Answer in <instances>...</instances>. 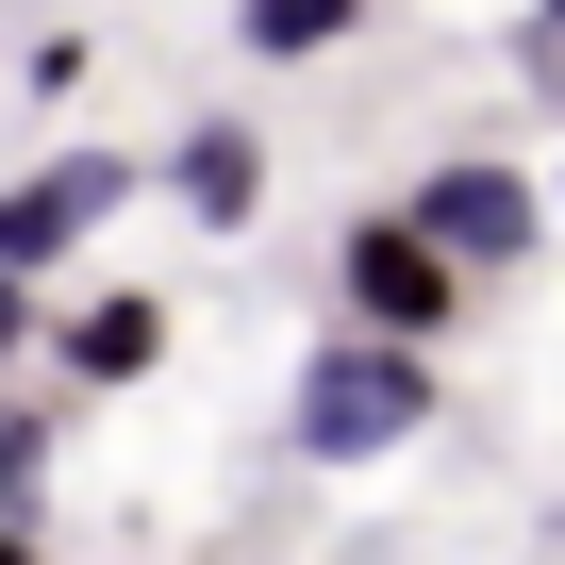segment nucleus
Instances as JSON below:
<instances>
[{
  "mask_svg": "<svg viewBox=\"0 0 565 565\" xmlns=\"http://www.w3.org/2000/svg\"><path fill=\"white\" fill-rule=\"evenodd\" d=\"M433 416H449V366L433 350H366V333H317L300 383H282V449L300 466H399Z\"/></svg>",
  "mask_w": 565,
  "mask_h": 565,
  "instance_id": "nucleus-1",
  "label": "nucleus"
},
{
  "mask_svg": "<svg viewBox=\"0 0 565 565\" xmlns=\"http://www.w3.org/2000/svg\"><path fill=\"white\" fill-rule=\"evenodd\" d=\"M51 449H67V399H51V383H0V532H34Z\"/></svg>",
  "mask_w": 565,
  "mask_h": 565,
  "instance_id": "nucleus-8",
  "label": "nucleus"
},
{
  "mask_svg": "<svg viewBox=\"0 0 565 565\" xmlns=\"http://www.w3.org/2000/svg\"><path fill=\"white\" fill-rule=\"evenodd\" d=\"M548 233H565V167H548Z\"/></svg>",
  "mask_w": 565,
  "mask_h": 565,
  "instance_id": "nucleus-12",
  "label": "nucleus"
},
{
  "mask_svg": "<svg viewBox=\"0 0 565 565\" xmlns=\"http://www.w3.org/2000/svg\"><path fill=\"white\" fill-rule=\"evenodd\" d=\"M167 300H150V282H100V300H67L51 317V399H134L150 366H167Z\"/></svg>",
  "mask_w": 565,
  "mask_h": 565,
  "instance_id": "nucleus-5",
  "label": "nucleus"
},
{
  "mask_svg": "<svg viewBox=\"0 0 565 565\" xmlns=\"http://www.w3.org/2000/svg\"><path fill=\"white\" fill-rule=\"evenodd\" d=\"M134 183H150L134 150H34L18 183H0V282H34V300H51V266H67V249L134 200Z\"/></svg>",
  "mask_w": 565,
  "mask_h": 565,
  "instance_id": "nucleus-4",
  "label": "nucleus"
},
{
  "mask_svg": "<svg viewBox=\"0 0 565 565\" xmlns=\"http://www.w3.org/2000/svg\"><path fill=\"white\" fill-rule=\"evenodd\" d=\"M383 18V0H233V51L249 67H317V51H350Z\"/></svg>",
  "mask_w": 565,
  "mask_h": 565,
  "instance_id": "nucleus-7",
  "label": "nucleus"
},
{
  "mask_svg": "<svg viewBox=\"0 0 565 565\" xmlns=\"http://www.w3.org/2000/svg\"><path fill=\"white\" fill-rule=\"evenodd\" d=\"M532 18H548V34H565V0H532Z\"/></svg>",
  "mask_w": 565,
  "mask_h": 565,
  "instance_id": "nucleus-13",
  "label": "nucleus"
},
{
  "mask_svg": "<svg viewBox=\"0 0 565 565\" xmlns=\"http://www.w3.org/2000/svg\"><path fill=\"white\" fill-rule=\"evenodd\" d=\"M333 333H366V350H433V366H449V333H466V282H449L383 200L333 233Z\"/></svg>",
  "mask_w": 565,
  "mask_h": 565,
  "instance_id": "nucleus-3",
  "label": "nucleus"
},
{
  "mask_svg": "<svg viewBox=\"0 0 565 565\" xmlns=\"http://www.w3.org/2000/svg\"><path fill=\"white\" fill-rule=\"evenodd\" d=\"M0 565H51V532H0Z\"/></svg>",
  "mask_w": 565,
  "mask_h": 565,
  "instance_id": "nucleus-11",
  "label": "nucleus"
},
{
  "mask_svg": "<svg viewBox=\"0 0 565 565\" xmlns=\"http://www.w3.org/2000/svg\"><path fill=\"white\" fill-rule=\"evenodd\" d=\"M150 183L183 200V233H249V216H266V134H249V117H183Z\"/></svg>",
  "mask_w": 565,
  "mask_h": 565,
  "instance_id": "nucleus-6",
  "label": "nucleus"
},
{
  "mask_svg": "<svg viewBox=\"0 0 565 565\" xmlns=\"http://www.w3.org/2000/svg\"><path fill=\"white\" fill-rule=\"evenodd\" d=\"M383 216H399V233H416V249L466 282V300H482V282H515V266L548 249V183H532V167H499V150H449V167H416Z\"/></svg>",
  "mask_w": 565,
  "mask_h": 565,
  "instance_id": "nucleus-2",
  "label": "nucleus"
},
{
  "mask_svg": "<svg viewBox=\"0 0 565 565\" xmlns=\"http://www.w3.org/2000/svg\"><path fill=\"white\" fill-rule=\"evenodd\" d=\"M84 67H100L84 34H34V51H18V100H84Z\"/></svg>",
  "mask_w": 565,
  "mask_h": 565,
  "instance_id": "nucleus-9",
  "label": "nucleus"
},
{
  "mask_svg": "<svg viewBox=\"0 0 565 565\" xmlns=\"http://www.w3.org/2000/svg\"><path fill=\"white\" fill-rule=\"evenodd\" d=\"M34 350H51V300H34V282H0V383H18Z\"/></svg>",
  "mask_w": 565,
  "mask_h": 565,
  "instance_id": "nucleus-10",
  "label": "nucleus"
}]
</instances>
